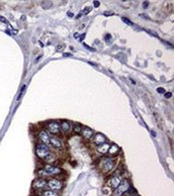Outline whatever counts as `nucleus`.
<instances>
[{
  "instance_id": "7c9ffc66",
  "label": "nucleus",
  "mask_w": 174,
  "mask_h": 196,
  "mask_svg": "<svg viewBox=\"0 0 174 196\" xmlns=\"http://www.w3.org/2000/svg\"><path fill=\"white\" fill-rule=\"evenodd\" d=\"M0 21H2V22H5V23H6V22H7V20H6L5 18H4L3 16H0Z\"/></svg>"
},
{
  "instance_id": "aec40b11",
  "label": "nucleus",
  "mask_w": 174,
  "mask_h": 196,
  "mask_svg": "<svg viewBox=\"0 0 174 196\" xmlns=\"http://www.w3.org/2000/svg\"><path fill=\"white\" fill-rule=\"evenodd\" d=\"M38 175L40 176V178H45V177H48L49 176V174H48L47 172H46L44 169H41L38 171Z\"/></svg>"
},
{
  "instance_id": "7ed1b4c3",
  "label": "nucleus",
  "mask_w": 174,
  "mask_h": 196,
  "mask_svg": "<svg viewBox=\"0 0 174 196\" xmlns=\"http://www.w3.org/2000/svg\"><path fill=\"white\" fill-rule=\"evenodd\" d=\"M47 131H49L52 136H57L61 133L60 131V122L57 120H50L46 124Z\"/></svg>"
},
{
  "instance_id": "c9c22d12",
  "label": "nucleus",
  "mask_w": 174,
  "mask_h": 196,
  "mask_svg": "<svg viewBox=\"0 0 174 196\" xmlns=\"http://www.w3.org/2000/svg\"><path fill=\"white\" fill-rule=\"evenodd\" d=\"M71 55L70 54H64V57H70Z\"/></svg>"
},
{
  "instance_id": "0eeeda50",
  "label": "nucleus",
  "mask_w": 174,
  "mask_h": 196,
  "mask_svg": "<svg viewBox=\"0 0 174 196\" xmlns=\"http://www.w3.org/2000/svg\"><path fill=\"white\" fill-rule=\"evenodd\" d=\"M44 170L49 174V176H55V175H60L62 173L61 168L56 167L54 165H51V164H48V165H45L44 167Z\"/></svg>"
},
{
  "instance_id": "b1692460",
  "label": "nucleus",
  "mask_w": 174,
  "mask_h": 196,
  "mask_svg": "<svg viewBox=\"0 0 174 196\" xmlns=\"http://www.w3.org/2000/svg\"><path fill=\"white\" fill-rule=\"evenodd\" d=\"M92 10V8L91 7H86L85 9H84V11L82 13H83V15H85V14H88L89 12H90V11Z\"/></svg>"
},
{
  "instance_id": "393cba45",
  "label": "nucleus",
  "mask_w": 174,
  "mask_h": 196,
  "mask_svg": "<svg viewBox=\"0 0 174 196\" xmlns=\"http://www.w3.org/2000/svg\"><path fill=\"white\" fill-rule=\"evenodd\" d=\"M157 91H158V93H160V94H164V93L166 92V90L164 89V88H162V87L157 88Z\"/></svg>"
},
{
  "instance_id": "e433bc0d",
  "label": "nucleus",
  "mask_w": 174,
  "mask_h": 196,
  "mask_svg": "<svg viewBox=\"0 0 174 196\" xmlns=\"http://www.w3.org/2000/svg\"><path fill=\"white\" fill-rule=\"evenodd\" d=\"M126 195H127V194H126ZM128 196H138V195H137V193H136V194H132V195H128Z\"/></svg>"
},
{
  "instance_id": "5701e85b",
  "label": "nucleus",
  "mask_w": 174,
  "mask_h": 196,
  "mask_svg": "<svg viewBox=\"0 0 174 196\" xmlns=\"http://www.w3.org/2000/svg\"><path fill=\"white\" fill-rule=\"evenodd\" d=\"M122 20H123V22H126L127 24H130V26H134V23H133V22L130 21V19H128L127 17H122Z\"/></svg>"
},
{
  "instance_id": "c85d7f7f",
  "label": "nucleus",
  "mask_w": 174,
  "mask_h": 196,
  "mask_svg": "<svg viewBox=\"0 0 174 196\" xmlns=\"http://www.w3.org/2000/svg\"><path fill=\"white\" fill-rule=\"evenodd\" d=\"M149 6V2L148 1H144V3H143V7L144 8H147Z\"/></svg>"
},
{
  "instance_id": "20e7f679",
  "label": "nucleus",
  "mask_w": 174,
  "mask_h": 196,
  "mask_svg": "<svg viewBox=\"0 0 174 196\" xmlns=\"http://www.w3.org/2000/svg\"><path fill=\"white\" fill-rule=\"evenodd\" d=\"M130 187V182L128 181V180H123L122 183L114 189V191H113V194L111 195L113 196H123L126 192H127V190Z\"/></svg>"
},
{
  "instance_id": "473e14b6",
  "label": "nucleus",
  "mask_w": 174,
  "mask_h": 196,
  "mask_svg": "<svg viewBox=\"0 0 174 196\" xmlns=\"http://www.w3.org/2000/svg\"><path fill=\"white\" fill-rule=\"evenodd\" d=\"M113 12H104V15L105 16H108V15H113Z\"/></svg>"
},
{
  "instance_id": "f704fd0d",
  "label": "nucleus",
  "mask_w": 174,
  "mask_h": 196,
  "mask_svg": "<svg viewBox=\"0 0 174 196\" xmlns=\"http://www.w3.org/2000/svg\"><path fill=\"white\" fill-rule=\"evenodd\" d=\"M78 36H79V33H74V38H78Z\"/></svg>"
},
{
  "instance_id": "412c9836",
  "label": "nucleus",
  "mask_w": 174,
  "mask_h": 196,
  "mask_svg": "<svg viewBox=\"0 0 174 196\" xmlns=\"http://www.w3.org/2000/svg\"><path fill=\"white\" fill-rule=\"evenodd\" d=\"M26 85H24L21 89H20V92H19V94H18V96H17V101H18V100H20V98H21L22 95L24 94V91H26Z\"/></svg>"
},
{
  "instance_id": "6ab92c4d",
  "label": "nucleus",
  "mask_w": 174,
  "mask_h": 196,
  "mask_svg": "<svg viewBox=\"0 0 174 196\" xmlns=\"http://www.w3.org/2000/svg\"><path fill=\"white\" fill-rule=\"evenodd\" d=\"M102 194L104 196H111L113 194V190H111V188H109V187H104V188H102Z\"/></svg>"
},
{
  "instance_id": "4be33fe9",
  "label": "nucleus",
  "mask_w": 174,
  "mask_h": 196,
  "mask_svg": "<svg viewBox=\"0 0 174 196\" xmlns=\"http://www.w3.org/2000/svg\"><path fill=\"white\" fill-rule=\"evenodd\" d=\"M42 5H43V7L45 8V9H48L49 7H51V6H52V2H50V1H44Z\"/></svg>"
},
{
  "instance_id": "2f4dec72",
  "label": "nucleus",
  "mask_w": 174,
  "mask_h": 196,
  "mask_svg": "<svg viewBox=\"0 0 174 196\" xmlns=\"http://www.w3.org/2000/svg\"><path fill=\"white\" fill-rule=\"evenodd\" d=\"M93 5H94V7H98V6H99V2L94 1V2H93Z\"/></svg>"
},
{
  "instance_id": "c756f323",
  "label": "nucleus",
  "mask_w": 174,
  "mask_h": 196,
  "mask_svg": "<svg viewBox=\"0 0 174 196\" xmlns=\"http://www.w3.org/2000/svg\"><path fill=\"white\" fill-rule=\"evenodd\" d=\"M83 45H84V47H85V48H86V49H88V50H90V51L94 52V49H92V48H90V47H89V45H85V44H84V43H83Z\"/></svg>"
},
{
  "instance_id": "dca6fc26",
  "label": "nucleus",
  "mask_w": 174,
  "mask_h": 196,
  "mask_svg": "<svg viewBox=\"0 0 174 196\" xmlns=\"http://www.w3.org/2000/svg\"><path fill=\"white\" fill-rule=\"evenodd\" d=\"M82 129H83V125L78 124V122H76V124H74V125H73V134H80Z\"/></svg>"
},
{
  "instance_id": "a211bd4d",
  "label": "nucleus",
  "mask_w": 174,
  "mask_h": 196,
  "mask_svg": "<svg viewBox=\"0 0 174 196\" xmlns=\"http://www.w3.org/2000/svg\"><path fill=\"white\" fill-rule=\"evenodd\" d=\"M42 196H59L58 193L56 191H53V190H46L43 192Z\"/></svg>"
},
{
  "instance_id": "423d86ee",
  "label": "nucleus",
  "mask_w": 174,
  "mask_h": 196,
  "mask_svg": "<svg viewBox=\"0 0 174 196\" xmlns=\"http://www.w3.org/2000/svg\"><path fill=\"white\" fill-rule=\"evenodd\" d=\"M47 186L50 188V190L53 191H59L61 190L62 187H63V183L58 179H51L47 182Z\"/></svg>"
},
{
  "instance_id": "cd10ccee",
  "label": "nucleus",
  "mask_w": 174,
  "mask_h": 196,
  "mask_svg": "<svg viewBox=\"0 0 174 196\" xmlns=\"http://www.w3.org/2000/svg\"><path fill=\"white\" fill-rule=\"evenodd\" d=\"M105 40H111V36L109 35V33H107L106 36H105Z\"/></svg>"
},
{
  "instance_id": "72a5a7b5",
  "label": "nucleus",
  "mask_w": 174,
  "mask_h": 196,
  "mask_svg": "<svg viewBox=\"0 0 174 196\" xmlns=\"http://www.w3.org/2000/svg\"><path fill=\"white\" fill-rule=\"evenodd\" d=\"M84 38H85V33H83V35L80 36V40H84Z\"/></svg>"
},
{
  "instance_id": "39448f33",
  "label": "nucleus",
  "mask_w": 174,
  "mask_h": 196,
  "mask_svg": "<svg viewBox=\"0 0 174 196\" xmlns=\"http://www.w3.org/2000/svg\"><path fill=\"white\" fill-rule=\"evenodd\" d=\"M50 146H52L58 151L64 150V143L58 136H50Z\"/></svg>"
},
{
  "instance_id": "ddd939ff",
  "label": "nucleus",
  "mask_w": 174,
  "mask_h": 196,
  "mask_svg": "<svg viewBox=\"0 0 174 196\" xmlns=\"http://www.w3.org/2000/svg\"><path fill=\"white\" fill-rule=\"evenodd\" d=\"M71 129H72V124H71L70 121H68V120L60 121V131L65 134H68L71 131Z\"/></svg>"
},
{
  "instance_id": "f03ea898",
  "label": "nucleus",
  "mask_w": 174,
  "mask_h": 196,
  "mask_svg": "<svg viewBox=\"0 0 174 196\" xmlns=\"http://www.w3.org/2000/svg\"><path fill=\"white\" fill-rule=\"evenodd\" d=\"M51 153V150H50L49 146L45 145V143H38L36 146V155L39 159H42V160H45V158L48 156V155Z\"/></svg>"
},
{
  "instance_id": "a878e982",
  "label": "nucleus",
  "mask_w": 174,
  "mask_h": 196,
  "mask_svg": "<svg viewBox=\"0 0 174 196\" xmlns=\"http://www.w3.org/2000/svg\"><path fill=\"white\" fill-rule=\"evenodd\" d=\"M63 49H64V45H57V47H56V50H57L58 52L62 51Z\"/></svg>"
},
{
  "instance_id": "4468645a",
  "label": "nucleus",
  "mask_w": 174,
  "mask_h": 196,
  "mask_svg": "<svg viewBox=\"0 0 174 196\" xmlns=\"http://www.w3.org/2000/svg\"><path fill=\"white\" fill-rule=\"evenodd\" d=\"M109 143H102V145H99V146H96V152L98 153V154H101V155H104V154H107V152H108V149H109Z\"/></svg>"
},
{
  "instance_id": "f3484780",
  "label": "nucleus",
  "mask_w": 174,
  "mask_h": 196,
  "mask_svg": "<svg viewBox=\"0 0 174 196\" xmlns=\"http://www.w3.org/2000/svg\"><path fill=\"white\" fill-rule=\"evenodd\" d=\"M56 160H57V156H56V155L53 154V153H50V154L48 155L47 157H46L44 161L48 162V163H54V162Z\"/></svg>"
},
{
  "instance_id": "bb28decb",
  "label": "nucleus",
  "mask_w": 174,
  "mask_h": 196,
  "mask_svg": "<svg viewBox=\"0 0 174 196\" xmlns=\"http://www.w3.org/2000/svg\"><path fill=\"white\" fill-rule=\"evenodd\" d=\"M164 96H165V98L168 99V98H170L171 96H172V93H171V92H165V93H164Z\"/></svg>"
},
{
  "instance_id": "f8f14e48",
  "label": "nucleus",
  "mask_w": 174,
  "mask_h": 196,
  "mask_svg": "<svg viewBox=\"0 0 174 196\" xmlns=\"http://www.w3.org/2000/svg\"><path fill=\"white\" fill-rule=\"evenodd\" d=\"M47 186V180L45 178H39L34 181L33 183V188L35 190H42Z\"/></svg>"
},
{
  "instance_id": "1a4fd4ad",
  "label": "nucleus",
  "mask_w": 174,
  "mask_h": 196,
  "mask_svg": "<svg viewBox=\"0 0 174 196\" xmlns=\"http://www.w3.org/2000/svg\"><path fill=\"white\" fill-rule=\"evenodd\" d=\"M80 134H81V136L84 138V140L90 141V140H92L93 136H94V131L88 126H83V129H82Z\"/></svg>"
},
{
  "instance_id": "9b49d317",
  "label": "nucleus",
  "mask_w": 174,
  "mask_h": 196,
  "mask_svg": "<svg viewBox=\"0 0 174 196\" xmlns=\"http://www.w3.org/2000/svg\"><path fill=\"white\" fill-rule=\"evenodd\" d=\"M122 182H123V177L121 176V175H114V176H113L109 179L108 185L111 186V187H113V189H116Z\"/></svg>"
},
{
  "instance_id": "9d476101",
  "label": "nucleus",
  "mask_w": 174,
  "mask_h": 196,
  "mask_svg": "<svg viewBox=\"0 0 174 196\" xmlns=\"http://www.w3.org/2000/svg\"><path fill=\"white\" fill-rule=\"evenodd\" d=\"M106 141H107L106 136H105L103 134H100V133L94 134V136H93V138H92V142H93V143H95L96 146L102 145V143H106Z\"/></svg>"
},
{
  "instance_id": "6e6552de",
  "label": "nucleus",
  "mask_w": 174,
  "mask_h": 196,
  "mask_svg": "<svg viewBox=\"0 0 174 196\" xmlns=\"http://www.w3.org/2000/svg\"><path fill=\"white\" fill-rule=\"evenodd\" d=\"M39 140L42 143H45L47 146H50V134L46 129H40L38 133Z\"/></svg>"
},
{
  "instance_id": "2eb2a0df",
  "label": "nucleus",
  "mask_w": 174,
  "mask_h": 196,
  "mask_svg": "<svg viewBox=\"0 0 174 196\" xmlns=\"http://www.w3.org/2000/svg\"><path fill=\"white\" fill-rule=\"evenodd\" d=\"M118 152H120V148L118 147V145L113 143V145L109 146V149L107 153H108V155H111V156H114V155H116Z\"/></svg>"
},
{
  "instance_id": "f257e3e1",
  "label": "nucleus",
  "mask_w": 174,
  "mask_h": 196,
  "mask_svg": "<svg viewBox=\"0 0 174 196\" xmlns=\"http://www.w3.org/2000/svg\"><path fill=\"white\" fill-rule=\"evenodd\" d=\"M114 165H116V160L111 157H107L100 162V169L102 173H108L114 168Z\"/></svg>"
}]
</instances>
